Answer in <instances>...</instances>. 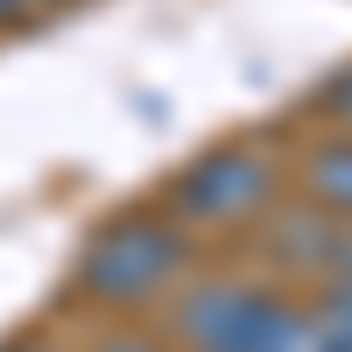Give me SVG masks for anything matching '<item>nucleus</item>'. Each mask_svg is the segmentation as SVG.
Wrapping results in <instances>:
<instances>
[{"instance_id": "6", "label": "nucleus", "mask_w": 352, "mask_h": 352, "mask_svg": "<svg viewBox=\"0 0 352 352\" xmlns=\"http://www.w3.org/2000/svg\"><path fill=\"white\" fill-rule=\"evenodd\" d=\"M317 106H324V113H331V120H338V127L352 134V71H338V78L324 85V99H317Z\"/></svg>"}, {"instance_id": "7", "label": "nucleus", "mask_w": 352, "mask_h": 352, "mask_svg": "<svg viewBox=\"0 0 352 352\" xmlns=\"http://www.w3.org/2000/svg\"><path fill=\"white\" fill-rule=\"evenodd\" d=\"M64 0H0V28H21V21H43V14H56Z\"/></svg>"}, {"instance_id": "10", "label": "nucleus", "mask_w": 352, "mask_h": 352, "mask_svg": "<svg viewBox=\"0 0 352 352\" xmlns=\"http://www.w3.org/2000/svg\"><path fill=\"white\" fill-rule=\"evenodd\" d=\"M219 352H275L268 338H254V345H219Z\"/></svg>"}, {"instance_id": "2", "label": "nucleus", "mask_w": 352, "mask_h": 352, "mask_svg": "<svg viewBox=\"0 0 352 352\" xmlns=\"http://www.w3.org/2000/svg\"><path fill=\"white\" fill-rule=\"evenodd\" d=\"M282 197V169L261 141H219V148L190 155L184 169L169 176L162 190V212L184 226V232H232V226H254L268 219Z\"/></svg>"}, {"instance_id": "4", "label": "nucleus", "mask_w": 352, "mask_h": 352, "mask_svg": "<svg viewBox=\"0 0 352 352\" xmlns=\"http://www.w3.org/2000/svg\"><path fill=\"white\" fill-rule=\"evenodd\" d=\"M303 184H310V204H324L331 219H352V134L317 141L303 162Z\"/></svg>"}, {"instance_id": "9", "label": "nucleus", "mask_w": 352, "mask_h": 352, "mask_svg": "<svg viewBox=\"0 0 352 352\" xmlns=\"http://www.w3.org/2000/svg\"><path fill=\"white\" fill-rule=\"evenodd\" d=\"M0 352H50L43 338H0Z\"/></svg>"}, {"instance_id": "8", "label": "nucleus", "mask_w": 352, "mask_h": 352, "mask_svg": "<svg viewBox=\"0 0 352 352\" xmlns=\"http://www.w3.org/2000/svg\"><path fill=\"white\" fill-rule=\"evenodd\" d=\"M99 352H176L169 338H155V331H113Z\"/></svg>"}, {"instance_id": "5", "label": "nucleus", "mask_w": 352, "mask_h": 352, "mask_svg": "<svg viewBox=\"0 0 352 352\" xmlns=\"http://www.w3.org/2000/svg\"><path fill=\"white\" fill-rule=\"evenodd\" d=\"M310 324H317V338L331 352H352V282H331L324 296L310 303Z\"/></svg>"}, {"instance_id": "3", "label": "nucleus", "mask_w": 352, "mask_h": 352, "mask_svg": "<svg viewBox=\"0 0 352 352\" xmlns=\"http://www.w3.org/2000/svg\"><path fill=\"white\" fill-rule=\"evenodd\" d=\"M289 303L275 296L268 282H247V275H197L184 296L169 303V338L184 352H219V345H254L268 338V324Z\"/></svg>"}, {"instance_id": "1", "label": "nucleus", "mask_w": 352, "mask_h": 352, "mask_svg": "<svg viewBox=\"0 0 352 352\" xmlns=\"http://www.w3.org/2000/svg\"><path fill=\"white\" fill-rule=\"evenodd\" d=\"M184 261H190L184 226H176L162 204H148V212L106 219L92 240L78 247L71 282H78V296H92L99 310H141V303H155V296L176 289Z\"/></svg>"}]
</instances>
